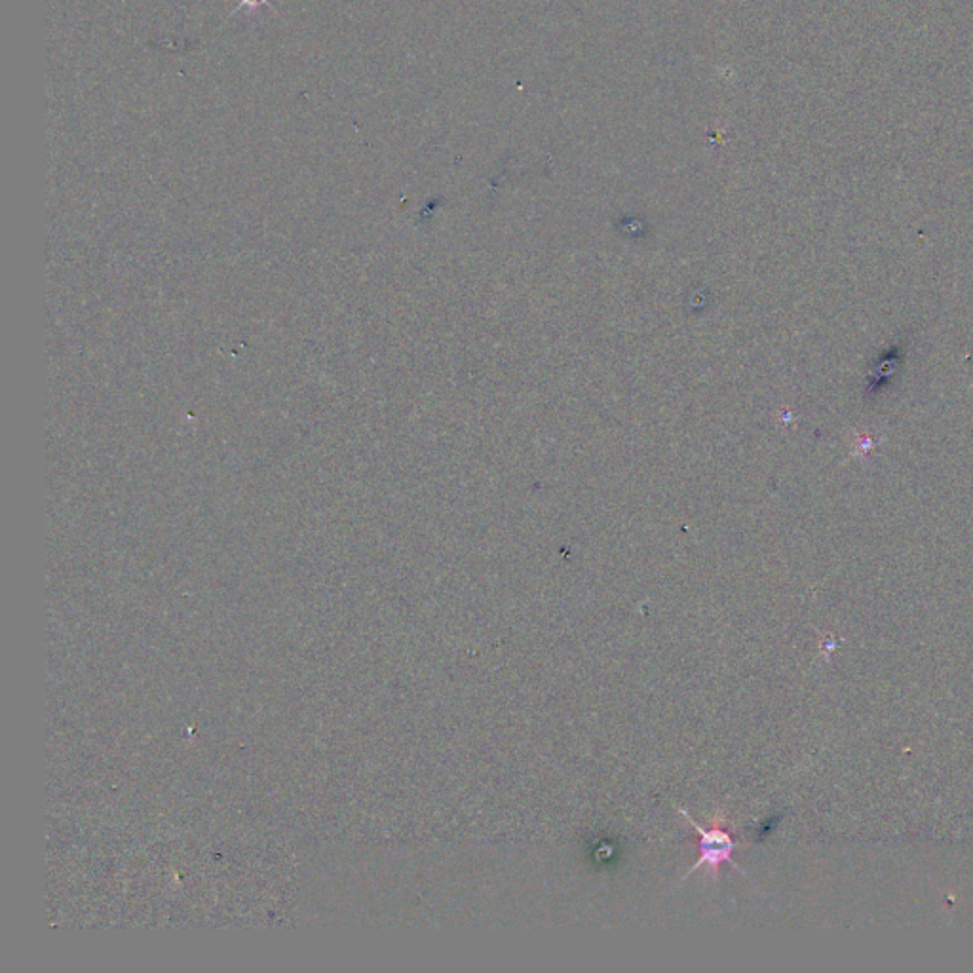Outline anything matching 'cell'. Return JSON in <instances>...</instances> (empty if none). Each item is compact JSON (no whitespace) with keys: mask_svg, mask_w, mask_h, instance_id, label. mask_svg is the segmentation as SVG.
<instances>
[{"mask_svg":"<svg viewBox=\"0 0 973 973\" xmlns=\"http://www.w3.org/2000/svg\"><path fill=\"white\" fill-rule=\"evenodd\" d=\"M267 3H269V0H241L240 6L246 8V10H255V8L265 6Z\"/></svg>","mask_w":973,"mask_h":973,"instance_id":"2","label":"cell"},{"mask_svg":"<svg viewBox=\"0 0 973 973\" xmlns=\"http://www.w3.org/2000/svg\"><path fill=\"white\" fill-rule=\"evenodd\" d=\"M675 810L684 818V821L688 825L698 830V835H700V858L691 869H688V873L683 877V880H686L688 877H691L693 873H696V870H700V869H705L707 873L717 880L719 879V869H721L722 863H728L734 870H738V873L743 875L742 867L732 860V854L736 850V842L722 829L724 820L721 816H717L713 820V827L703 829L702 825H698L693 820V816L688 814L683 806L675 804Z\"/></svg>","mask_w":973,"mask_h":973,"instance_id":"1","label":"cell"}]
</instances>
